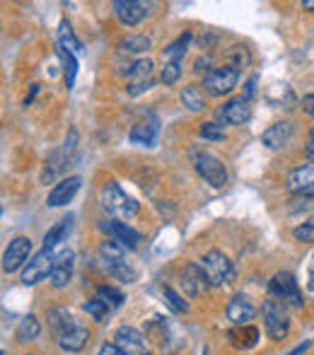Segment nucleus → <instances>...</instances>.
Masks as SVG:
<instances>
[{"label":"nucleus","instance_id":"412c9836","mask_svg":"<svg viewBox=\"0 0 314 355\" xmlns=\"http://www.w3.org/2000/svg\"><path fill=\"white\" fill-rule=\"evenodd\" d=\"M230 343L239 351H249V348H254L259 343V329L252 327V324H244V327H235L230 329Z\"/></svg>","mask_w":314,"mask_h":355},{"label":"nucleus","instance_id":"cd10ccee","mask_svg":"<svg viewBox=\"0 0 314 355\" xmlns=\"http://www.w3.org/2000/svg\"><path fill=\"white\" fill-rule=\"evenodd\" d=\"M39 334H42V327H39V319L34 317V314H27V317L19 319V324H17V341H22V343L34 341V338H39Z\"/></svg>","mask_w":314,"mask_h":355},{"label":"nucleus","instance_id":"c03bdc74","mask_svg":"<svg viewBox=\"0 0 314 355\" xmlns=\"http://www.w3.org/2000/svg\"><path fill=\"white\" fill-rule=\"evenodd\" d=\"M37 92H39V85H32V92H29V94H27V99H24V104H27V107L32 104V99L37 97Z\"/></svg>","mask_w":314,"mask_h":355},{"label":"nucleus","instance_id":"c85d7f7f","mask_svg":"<svg viewBox=\"0 0 314 355\" xmlns=\"http://www.w3.org/2000/svg\"><path fill=\"white\" fill-rule=\"evenodd\" d=\"M99 257H102L104 263H116V261H126V247L116 239H109V242H102L99 247Z\"/></svg>","mask_w":314,"mask_h":355},{"label":"nucleus","instance_id":"2eb2a0df","mask_svg":"<svg viewBox=\"0 0 314 355\" xmlns=\"http://www.w3.org/2000/svg\"><path fill=\"white\" fill-rule=\"evenodd\" d=\"M254 317H256V304H254L247 295L237 293L235 297L230 300V304H227V319H230L235 327H244V324H249Z\"/></svg>","mask_w":314,"mask_h":355},{"label":"nucleus","instance_id":"49530a36","mask_svg":"<svg viewBox=\"0 0 314 355\" xmlns=\"http://www.w3.org/2000/svg\"><path fill=\"white\" fill-rule=\"evenodd\" d=\"M312 143H310V157H314V126H312V133H310Z\"/></svg>","mask_w":314,"mask_h":355},{"label":"nucleus","instance_id":"aec40b11","mask_svg":"<svg viewBox=\"0 0 314 355\" xmlns=\"http://www.w3.org/2000/svg\"><path fill=\"white\" fill-rule=\"evenodd\" d=\"M104 227L109 230V232L116 237V242H121L126 249H136L138 244H141V232L138 230H133L131 225H126V223H121V220H112L109 225H104Z\"/></svg>","mask_w":314,"mask_h":355},{"label":"nucleus","instance_id":"473e14b6","mask_svg":"<svg viewBox=\"0 0 314 355\" xmlns=\"http://www.w3.org/2000/svg\"><path fill=\"white\" fill-rule=\"evenodd\" d=\"M97 297H99V300H104V302L109 304V309L121 307L123 300H126V297H123L121 290L112 288V285H99V288H97Z\"/></svg>","mask_w":314,"mask_h":355},{"label":"nucleus","instance_id":"e433bc0d","mask_svg":"<svg viewBox=\"0 0 314 355\" xmlns=\"http://www.w3.org/2000/svg\"><path fill=\"white\" fill-rule=\"evenodd\" d=\"M198 133H201V138H206V141H225V131H223L220 123H203V126L198 128Z\"/></svg>","mask_w":314,"mask_h":355},{"label":"nucleus","instance_id":"09e8293b","mask_svg":"<svg viewBox=\"0 0 314 355\" xmlns=\"http://www.w3.org/2000/svg\"><path fill=\"white\" fill-rule=\"evenodd\" d=\"M27 355H32V353H27Z\"/></svg>","mask_w":314,"mask_h":355},{"label":"nucleus","instance_id":"a211bd4d","mask_svg":"<svg viewBox=\"0 0 314 355\" xmlns=\"http://www.w3.org/2000/svg\"><path fill=\"white\" fill-rule=\"evenodd\" d=\"M182 288L189 297H201V295L208 290V281H206V276H203V271H201L198 263H189V266H184Z\"/></svg>","mask_w":314,"mask_h":355},{"label":"nucleus","instance_id":"ea45409f","mask_svg":"<svg viewBox=\"0 0 314 355\" xmlns=\"http://www.w3.org/2000/svg\"><path fill=\"white\" fill-rule=\"evenodd\" d=\"M97 355H126L121 351V348L116 346V343H102L99 346V351H97Z\"/></svg>","mask_w":314,"mask_h":355},{"label":"nucleus","instance_id":"dca6fc26","mask_svg":"<svg viewBox=\"0 0 314 355\" xmlns=\"http://www.w3.org/2000/svg\"><path fill=\"white\" fill-rule=\"evenodd\" d=\"M114 12H116L119 22H121L123 27H138V24L148 17L146 5L136 3V0H116V3H114Z\"/></svg>","mask_w":314,"mask_h":355},{"label":"nucleus","instance_id":"72a5a7b5","mask_svg":"<svg viewBox=\"0 0 314 355\" xmlns=\"http://www.w3.org/2000/svg\"><path fill=\"white\" fill-rule=\"evenodd\" d=\"M82 309H85V312H87L92 319H97V322H104V319L109 317V312H112V309H109V304L104 302V300H99V297L87 300V302L82 304Z\"/></svg>","mask_w":314,"mask_h":355},{"label":"nucleus","instance_id":"f8f14e48","mask_svg":"<svg viewBox=\"0 0 314 355\" xmlns=\"http://www.w3.org/2000/svg\"><path fill=\"white\" fill-rule=\"evenodd\" d=\"M114 343L121 348L126 355H150V348H148L146 334H141L133 327H121L114 334Z\"/></svg>","mask_w":314,"mask_h":355},{"label":"nucleus","instance_id":"de8ad7c7","mask_svg":"<svg viewBox=\"0 0 314 355\" xmlns=\"http://www.w3.org/2000/svg\"><path fill=\"white\" fill-rule=\"evenodd\" d=\"M302 8H305V10H314V0H305V3H302Z\"/></svg>","mask_w":314,"mask_h":355},{"label":"nucleus","instance_id":"a878e982","mask_svg":"<svg viewBox=\"0 0 314 355\" xmlns=\"http://www.w3.org/2000/svg\"><path fill=\"white\" fill-rule=\"evenodd\" d=\"M182 104L189 112H203L206 109V97H203L201 87L198 85H186L182 89Z\"/></svg>","mask_w":314,"mask_h":355},{"label":"nucleus","instance_id":"39448f33","mask_svg":"<svg viewBox=\"0 0 314 355\" xmlns=\"http://www.w3.org/2000/svg\"><path fill=\"white\" fill-rule=\"evenodd\" d=\"M268 295L271 300H278L283 304H293V307H302V293L297 285L295 276L290 271H278L268 283Z\"/></svg>","mask_w":314,"mask_h":355},{"label":"nucleus","instance_id":"f03ea898","mask_svg":"<svg viewBox=\"0 0 314 355\" xmlns=\"http://www.w3.org/2000/svg\"><path fill=\"white\" fill-rule=\"evenodd\" d=\"M99 201H102L104 211L109 215H114L116 220H128L133 218V215H138L141 211V206H138L136 198H131L126 191H123L121 187H119L116 182H107L102 187V191H99Z\"/></svg>","mask_w":314,"mask_h":355},{"label":"nucleus","instance_id":"bb28decb","mask_svg":"<svg viewBox=\"0 0 314 355\" xmlns=\"http://www.w3.org/2000/svg\"><path fill=\"white\" fill-rule=\"evenodd\" d=\"M107 273L112 278H116L119 283H136L138 281V271L131 266L128 261H116V263H104Z\"/></svg>","mask_w":314,"mask_h":355},{"label":"nucleus","instance_id":"79ce46f5","mask_svg":"<svg viewBox=\"0 0 314 355\" xmlns=\"http://www.w3.org/2000/svg\"><path fill=\"white\" fill-rule=\"evenodd\" d=\"M312 348V341H305V343H300L297 348H293L290 353H286V355H302V353H307Z\"/></svg>","mask_w":314,"mask_h":355},{"label":"nucleus","instance_id":"f257e3e1","mask_svg":"<svg viewBox=\"0 0 314 355\" xmlns=\"http://www.w3.org/2000/svg\"><path fill=\"white\" fill-rule=\"evenodd\" d=\"M49 327H51L58 348L66 353H80L89 341L87 327L80 324L66 307H53L49 312Z\"/></svg>","mask_w":314,"mask_h":355},{"label":"nucleus","instance_id":"20e7f679","mask_svg":"<svg viewBox=\"0 0 314 355\" xmlns=\"http://www.w3.org/2000/svg\"><path fill=\"white\" fill-rule=\"evenodd\" d=\"M261 317H263V329H266V336L273 341H283L290 331V314L288 307L278 300H266L261 307Z\"/></svg>","mask_w":314,"mask_h":355},{"label":"nucleus","instance_id":"4c0bfd02","mask_svg":"<svg viewBox=\"0 0 314 355\" xmlns=\"http://www.w3.org/2000/svg\"><path fill=\"white\" fill-rule=\"evenodd\" d=\"M293 237H295L297 242L312 244L314 242V220H310V223H302L300 227L293 230Z\"/></svg>","mask_w":314,"mask_h":355},{"label":"nucleus","instance_id":"9b49d317","mask_svg":"<svg viewBox=\"0 0 314 355\" xmlns=\"http://www.w3.org/2000/svg\"><path fill=\"white\" fill-rule=\"evenodd\" d=\"M218 121L225 123V126H242L252 119V107H249V99L235 97L230 102H225L223 107H218L216 112Z\"/></svg>","mask_w":314,"mask_h":355},{"label":"nucleus","instance_id":"ddd939ff","mask_svg":"<svg viewBox=\"0 0 314 355\" xmlns=\"http://www.w3.org/2000/svg\"><path fill=\"white\" fill-rule=\"evenodd\" d=\"M80 187H82V177H68L63 179V182H58L56 187L49 191V198H46V206L49 208H61L66 206V203H71L73 198H76V193L80 191Z\"/></svg>","mask_w":314,"mask_h":355},{"label":"nucleus","instance_id":"4be33fe9","mask_svg":"<svg viewBox=\"0 0 314 355\" xmlns=\"http://www.w3.org/2000/svg\"><path fill=\"white\" fill-rule=\"evenodd\" d=\"M128 141L133 145H143V148H152L157 141V126H150V123H136L128 133Z\"/></svg>","mask_w":314,"mask_h":355},{"label":"nucleus","instance_id":"5701e85b","mask_svg":"<svg viewBox=\"0 0 314 355\" xmlns=\"http://www.w3.org/2000/svg\"><path fill=\"white\" fill-rule=\"evenodd\" d=\"M71 225H73L71 215H68V218H63L61 223L53 225V227L46 232V237H44V249H51V252H53V247H58V244L68 237V232H71Z\"/></svg>","mask_w":314,"mask_h":355},{"label":"nucleus","instance_id":"a19ab883","mask_svg":"<svg viewBox=\"0 0 314 355\" xmlns=\"http://www.w3.org/2000/svg\"><path fill=\"white\" fill-rule=\"evenodd\" d=\"M300 107H302V112H305L307 116L314 119V94H307V97H302Z\"/></svg>","mask_w":314,"mask_h":355},{"label":"nucleus","instance_id":"6e6552de","mask_svg":"<svg viewBox=\"0 0 314 355\" xmlns=\"http://www.w3.org/2000/svg\"><path fill=\"white\" fill-rule=\"evenodd\" d=\"M53 261H56V257H53L51 249H42V252H37L27 261V266L22 268V283L24 285H37V283H42L44 278H51Z\"/></svg>","mask_w":314,"mask_h":355},{"label":"nucleus","instance_id":"58836bf2","mask_svg":"<svg viewBox=\"0 0 314 355\" xmlns=\"http://www.w3.org/2000/svg\"><path fill=\"white\" fill-rule=\"evenodd\" d=\"M230 61H232V68H235V71L249 66V51L244 46H232L230 49Z\"/></svg>","mask_w":314,"mask_h":355},{"label":"nucleus","instance_id":"6ab92c4d","mask_svg":"<svg viewBox=\"0 0 314 355\" xmlns=\"http://www.w3.org/2000/svg\"><path fill=\"white\" fill-rule=\"evenodd\" d=\"M290 138H293V123L290 121H278L261 133V143L266 145L268 150L286 148V145L290 143Z\"/></svg>","mask_w":314,"mask_h":355},{"label":"nucleus","instance_id":"1a4fd4ad","mask_svg":"<svg viewBox=\"0 0 314 355\" xmlns=\"http://www.w3.org/2000/svg\"><path fill=\"white\" fill-rule=\"evenodd\" d=\"M76 143H78V133L71 131V138L66 141V145H63L61 150H53V153L49 155L46 162H44V172H42V182L44 184H51L53 179H56L58 174L63 172L68 157H71V153L76 150Z\"/></svg>","mask_w":314,"mask_h":355},{"label":"nucleus","instance_id":"f3484780","mask_svg":"<svg viewBox=\"0 0 314 355\" xmlns=\"http://www.w3.org/2000/svg\"><path fill=\"white\" fill-rule=\"evenodd\" d=\"M288 191L300 193V196H310L314 193V164H302L295 167L288 174Z\"/></svg>","mask_w":314,"mask_h":355},{"label":"nucleus","instance_id":"423d86ee","mask_svg":"<svg viewBox=\"0 0 314 355\" xmlns=\"http://www.w3.org/2000/svg\"><path fill=\"white\" fill-rule=\"evenodd\" d=\"M239 83V71H235L232 66H223V68H213L208 75H203V87L211 97H225Z\"/></svg>","mask_w":314,"mask_h":355},{"label":"nucleus","instance_id":"b1692460","mask_svg":"<svg viewBox=\"0 0 314 355\" xmlns=\"http://www.w3.org/2000/svg\"><path fill=\"white\" fill-rule=\"evenodd\" d=\"M119 49L123 53H148L152 49V39L146 34H128L126 39H121Z\"/></svg>","mask_w":314,"mask_h":355},{"label":"nucleus","instance_id":"0eeeda50","mask_svg":"<svg viewBox=\"0 0 314 355\" xmlns=\"http://www.w3.org/2000/svg\"><path fill=\"white\" fill-rule=\"evenodd\" d=\"M193 164H196V172L201 174L213 189H223L227 184V169L220 157H216V155H211V153H196Z\"/></svg>","mask_w":314,"mask_h":355},{"label":"nucleus","instance_id":"c756f323","mask_svg":"<svg viewBox=\"0 0 314 355\" xmlns=\"http://www.w3.org/2000/svg\"><path fill=\"white\" fill-rule=\"evenodd\" d=\"M152 68H155V63H152L150 58H138V61H133L123 73H126L133 83H143V80H150Z\"/></svg>","mask_w":314,"mask_h":355},{"label":"nucleus","instance_id":"393cba45","mask_svg":"<svg viewBox=\"0 0 314 355\" xmlns=\"http://www.w3.org/2000/svg\"><path fill=\"white\" fill-rule=\"evenodd\" d=\"M58 49L73 53V56H76L80 49H82V46H80V39L76 37V32H73V27L66 22V19L58 24Z\"/></svg>","mask_w":314,"mask_h":355},{"label":"nucleus","instance_id":"9d476101","mask_svg":"<svg viewBox=\"0 0 314 355\" xmlns=\"http://www.w3.org/2000/svg\"><path fill=\"white\" fill-rule=\"evenodd\" d=\"M32 254V239L27 237H15L12 242L8 244L3 254V271L5 273H15L22 266H27V259Z\"/></svg>","mask_w":314,"mask_h":355},{"label":"nucleus","instance_id":"7c9ffc66","mask_svg":"<svg viewBox=\"0 0 314 355\" xmlns=\"http://www.w3.org/2000/svg\"><path fill=\"white\" fill-rule=\"evenodd\" d=\"M191 32H184L182 37L177 39V42H172L167 49H164V58H167V63L169 61H179L182 63V58H184V53H186V49H189V44H191Z\"/></svg>","mask_w":314,"mask_h":355},{"label":"nucleus","instance_id":"f704fd0d","mask_svg":"<svg viewBox=\"0 0 314 355\" xmlns=\"http://www.w3.org/2000/svg\"><path fill=\"white\" fill-rule=\"evenodd\" d=\"M162 83L164 85H174L179 78H182V63L179 61H169V63H164V68H162Z\"/></svg>","mask_w":314,"mask_h":355},{"label":"nucleus","instance_id":"c9c22d12","mask_svg":"<svg viewBox=\"0 0 314 355\" xmlns=\"http://www.w3.org/2000/svg\"><path fill=\"white\" fill-rule=\"evenodd\" d=\"M162 293H164V300H167V304H169V307H172L177 314H182V312H186V309H189V304L182 300V295L174 293V290L169 288V285H167V288H162Z\"/></svg>","mask_w":314,"mask_h":355},{"label":"nucleus","instance_id":"2f4dec72","mask_svg":"<svg viewBox=\"0 0 314 355\" xmlns=\"http://www.w3.org/2000/svg\"><path fill=\"white\" fill-rule=\"evenodd\" d=\"M58 58H61V63H63V80H66V87L71 89L73 85H76V75H78V58L73 56V53L63 51V49H58Z\"/></svg>","mask_w":314,"mask_h":355},{"label":"nucleus","instance_id":"4468645a","mask_svg":"<svg viewBox=\"0 0 314 355\" xmlns=\"http://www.w3.org/2000/svg\"><path fill=\"white\" fill-rule=\"evenodd\" d=\"M73 266H76V257H73L71 249H63L61 254H56V261H53V271H51V285L56 290L68 288L73 278Z\"/></svg>","mask_w":314,"mask_h":355},{"label":"nucleus","instance_id":"37998d69","mask_svg":"<svg viewBox=\"0 0 314 355\" xmlns=\"http://www.w3.org/2000/svg\"><path fill=\"white\" fill-rule=\"evenodd\" d=\"M254 87H256V75H254V78H249V83H247V89H244V99H252V94H254Z\"/></svg>","mask_w":314,"mask_h":355},{"label":"nucleus","instance_id":"7ed1b4c3","mask_svg":"<svg viewBox=\"0 0 314 355\" xmlns=\"http://www.w3.org/2000/svg\"><path fill=\"white\" fill-rule=\"evenodd\" d=\"M198 266H201L208 285H213V288L227 285L232 278H235V266H232V261L223 252H218V249H211L208 254H203Z\"/></svg>","mask_w":314,"mask_h":355},{"label":"nucleus","instance_id":"a18cd8bd","mask_svg":"<svg viewBox=\"0 0 314 355\" xmlns=\"http://www.w3.org/2000/svg\"><path fill=\"white\" fill-rule=\"evenodd\" d=\"M307 288L314 290V257H312V266H310V283H307Z\"/></svg>","mask_w":314,"mask_h":355}]
</instances>
